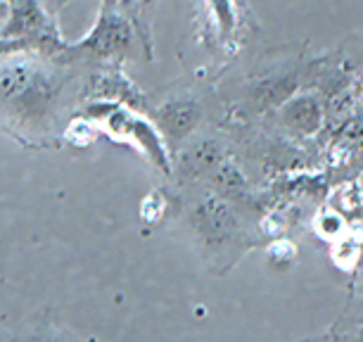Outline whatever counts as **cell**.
<instances>
[{
  "mask_svg": "<svg viewBox=\"0 0 363 342\" xmlns=\"http://www.w3.org/2000/svg\"><path fill=\"white\" fill-rule=\"evenodd\" d=\"M55 79L31 62H8L0 67V102L29 117H40L52 107Z\"/></svg>",
  "mask_w": 363,
  "mask_h": 342,
  "instance_id": "1",
  "label": "cell"
},
{
  "mask_svg": "<svg viewBox=\"0 0 363 342\" xmlns=\"http://www.w3.org/2000/svg\"><path fill=\"white\" fill-rule=\"evenodd\" d=\"M131 26L126 19L119 12L105 10L93 31L77 48L86 55H95V57H114V55H124L131 48Z\"/></svg>",
  "mask_w": 363,
  "mask_h": 342,
  "instance_id": "2",
  "label": "cell"
},
{
  "mask_svg": "<svg viewBox=\"0 0 363 342\" xmlns=\"http://www.w3.org/2000/svg\"><path fill=\"white\" fill-rule=\"evenodd\" d=\"M155 119L162 136H167L169 140H186L200 124L202 107L190 95H178V98L167 100L157 109Z\"/></svg>",
  "mask_w": 363,
  "mask_h": 342,
  "instance_id": "3",
  "label": "cell"
},
{
  "mask_svg": "<svg viewBox=\"0 0 363 342\" xmlns=\"http://www.w3.org/2000/svg\"><path fill=\"white\" fill-rule=\"evenodd\" d=\"M193 226L207 243H223L235 233L238 219L230 204L218 195H209L193 211Z\"/></svg>",
  "mask_w": 363,
  "mask_h": 342,
  "instance_id": "4",
  "label": "cell"
},
{
  "mask_svg": "<svg viewBox=\"0 0 363 342\" xmlns=\"http://www.w3.org/2000/svg\"><path fill=\"white\" fill-rule=\"evenodd\" d=\"M107 121H109V128H112L114 133H126L128 138L138 143V145L145 150V155L152 160V164H157L164 174L171 169L167 150H164L162 138H160V133L155 131V126H150L147 121H143L138 117H133V114H128L126 109H119V112L109 114Z\"/></svg>",
  "mask_w": 363,
  "mask_h": 342,
  "instance_id": "5",
  "label": "cell"
},
{
  "mask_svg": "<svg viewBox=\"0 0 363 342\" xmlns=\"http://www.w3.org/2000/svg\"><path fill=\"white\" fill-rule=\"evenodd\" d=\"M280 121L287 131L309 138L323 126V102L313 93H294L280 105Z\"/></svg>",
  "mask_w": 363,
  "mask_h": 342,
  "instance_id": "6",
  "label": "cell"
},
{
  "mask_svg": "<svg viewBox=\"0 0 363 342\" xmlns=\"http://www.w3.org/2000/svg\"><path fill=\"white\" fill-rule=\"evenodd\" d=\"M223 164V153L214 140H200L181 155V169L186 176H211Z\"/></svg>",
  "mask_w": 363,
  "mask_h": 342,
  "instance_id": "7",
  "label": "cell"
},
{
  "mask_svg": "<svg viewBox=\"0 0 363 342\" xmlns=\"http://www.w3.org/2000/svg\"><path fill=\"white\" fill-rule=\"evenodd\" d=\"M209 8L221 33H230L235 29V8H233V0H209Z\"/></svg>",
  "mask_w": 363,
  "mask_h": 342,
  "instance_id": "8",
  "label": "cell"
}]
</instances>
